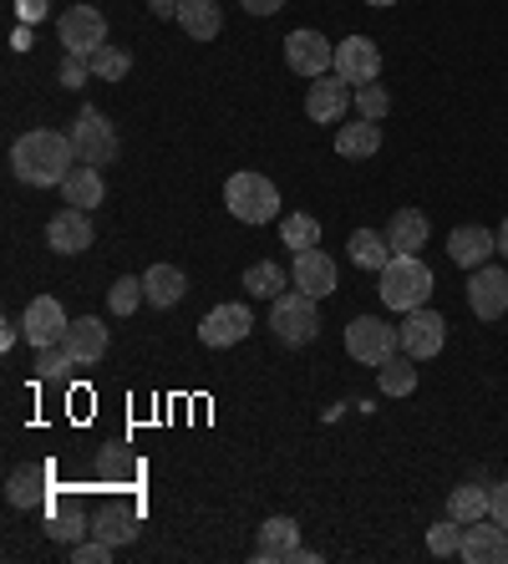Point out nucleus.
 <instances>
[{"label": "nucleus", "mask_w": 508, "mask_h": 564, "mask_svg": "<svg viewBox=\"0 0 508 564\" xmlns=\"http://www.w3.org/2000/svg\"><path fill=\"white\" fill-rule=\"evenodd\" d=\"M72 158H77L72 132L36 128V132H26V138H15L11 173L21 178V184H31V188H62L66 173H72Z\"/></svg>", "instance_id": "obj_1"}, {"label": "nucleus", "mask_w": 508, "mask_h": 564, "mask_svg": "<svg viewBox=\"0 0 508 564\" xmlns=\"http://www.w3.org/2000/svg\"><path fill=\"white\" fill-rule=\"evenodd\" d=\"M381 285H377V295H381V305H391V311H418V305H428V295H432V270L418 260V254H397L391 250V260L381 264Z\"/></svg>", "instance_id": "obj_2"}, {"label": "nucleus", "mask_w": 508, "mask_h": 564, "mask_svg": "<svg viewBox=\"0 0 508 564\" xmlns=\"http://www.w3.org/2000/svg\"><path fill=\"white\" fill-rule=\"evenodd\" d=\"M224 204H229V214L239 224H270L280 214V188H274V178L245 169L224 184Z\"/></svg>", "instance_id": "obj_3"}, {"label": "nucleus", "mask_w": 508, "mask_h": 564, "mask_svg": "<svg viewBox=\"0 0 508 564\" xmlns=\"http://www.w3.org/2000/svg\"><path fill=\"white\" fill-rule=\"evenodd\" d=\"M270 330H274V341H285V346H311L315 336H321L315 295H305V290H285V295H274L270 301Z\"/></svg>", "instance_id": "obj_4"}, {"label": "nucleus", "mask_w": 508, "mask_h": 564, "mask_svg": "<svg viewBox=\"0 0 508 564\" xmlns=\"http://www.w3.org/2000/svg\"><path fill=\"white\" fill-rule=\"evenodd\" d=\"M72 148H77V163H91V169L118 163V128L97 107H82L77 118H72Z\"/></svg>", "instance_id": "obj_5"}, {"label": "nucleus", "mask_w": 508, "mask_h": 564, "mask_svg": "<svg viewBox=\"0 0 508 564\" xmlns=\"http://www.w3.org/2000/svg\"><path fill=\"white\" fill-rule=\"evenodd\" d=\"M397 346H402L397 326H387V321H377V315H356L352 326H346V351H352L361 367H381V361H391Z\"/></svg>", "instance_id": "obj_6"}, {"label": "nucleus", "mask_w": 508, "mask_h": 564, "mask_svg": "<svg viewBox=\"0 0 508 564\" xmlns=\"http://www.w3.org/2000/svg\"><path fill=\"white\" fill-rule=\"evenodd\" d=\"M56 31H62L66 56H91L107 46V15L97 11V6H72V11L56 21Z\"/></svg>", "instance_id": "obj_7"}, {"label": "nucleus", "mask_w": 508, "mask_h": 564, "mask_svg": "<svg viewBox=\"0 0 508 564\" xmlns=\"http://www.w3.org/2000/svg\"><path fill=\"white\" fill-rule=\"evenodd\" d=\"M397 336H402V351L412 356V361H428V356H437L447 346V321L437 311H428V305H418V311L402 315Z\"/></svg>", "instance_id": "obj_8"}, {"label": "nucleus", "mask_w": 508, "mask_h": 564, "mask_svg": "<svg viewBox=\"0 0 508 564\" xmlns=\"http://www.w3.org/2000/svg\"><path fill=\"white\" fill-rule=\"evenodd\" d=\"M285 66L295 72V77L315 82V77H326L331 66H336V46H331L321 31H290L285 36Z\"/></svg>", "instance_id": "obj_9"}, {"label": "nucleus", "mask_w": 508, "mask_h": 564, "mask_svg": "<svg viewBox=\"0 0 508 564\" xmlns=\"http://www.w3.org/2000/svg\"><path fill=\"white\" fill-rule=\"evenodd\" d=\"M66 311L56 295H36V301L21 311V330H26V341L36 346V351H46V346H62L66 341Z\"/></svg>", "instance_id": "obj_10"}, {"label": "nucleus", "mask_w": 508, "mask_h": 564, "mask_svg": "<svg viewBox=\"0 0 508 564\" xmlns=\"http://www.w3.org/2000/svg\"><path fill=\"white\" fill-rule=\"evenodd\" d=\"M255 330V315H249V305H214L204 321H198V341L214 346V351H224V346H239Z\"/></svg>", "instance_id": "obj_11"}, {"label": "nucleus", "mask_w": 508, "mask_h": 564, "mask_svg": "<svg viewBox=\"0 0 508 564\" xmlns=\"http://www.w3.org/2000/svg\"><path fill=\"white\" fill-rule=\"evenodd\" d=\"M341 82H352V87H361V82H377L381 77V46L371 36H346L336 46V66H331Z\"/></svg>", "instance_id": "obj_12"}, {"label": "nucleus", "mask_w": 508, "mask_h": 564, "mask_svg": "<svg viewBox=\"0 0 508 564\" xmlns=\"http://www.w3.org/2000/svg\"><path fill=\"white\" fill-rule=\"evenodd\" d=\"M468 305L478 321H498V315H508V270H498V264H478L468 280Z\"/></svg>", "instance_id": "obj_13"}, {"label": "nucleus", "mask_w": 508, "mask_h": 564, "mask_svg": "<svg viewBox=\"0 0 508 564\" xmlns=\"http://www.w3.org/2000/svg\"><path fill=\"white\" fill-rule=\"evenodd\" d=\"M91 239H97V229H91V219H87V209H56L52 219H46V245H52L56 254H82V250H91Z\"/></svg>", "instance_id": "obj_14"}, {"label": "nucleus", "mask_w": 508, "mask_h": 564, "mask_svg": "<svg viewBox=\"0 0 508 564\" xmlns=\"http://www.w3.org/2000/svg\"><path fill=\"white\" fill-rule=\"evenodd\" d=\"M468 564H508V529L498 519H478L463 529V554Z\"/></svg>", "instance_id": "obj_15"}, {"label": "nucleus", "mask_w": 508, "mask_h": 564, "mask_svg": "<svg viewBox=\"0 0 508 564\" xmlns=\"http://www.w3.org/2000/svg\"><path fill=\"white\" fill-rule=\"evenodd\" d=\"M346 107H352V82H341L336 72L311 82V93H305V118L311 122H341Z\"/></svg>", "instance_id": "obj_16"}, {"label": "nucleus", "mask_w": 508, "mask_h": 564, "mask_svg": "<svg viewBox=\"0 0 508 564\" xmlns=\"http://www.w3.org/2000/svg\"><path fill=\"white\" fill-rule=\"evenodd\" d=\"M290 280H295V290H305V295H315V301H326L331 290H336L341 270L326 250H300L295 264H290Z\"/></svg>", "instance_id": "obj_17"}, {"label": "nucleus", "mask_w": 508, "mask_h": 564, "mask_svg": "<svg viewBox=\"0 0 508 564\" xmlns=\"http://www.w3.org/2000/svg\"><path fill=\"white\" fill-rule=\"evenodd\" d=\"M494 250H498V235L483 229V224H457L453 235H447V260L463 264V270H478Z\"/></svg>", "instance_id": "obj_18"}, {"label": "nucleus", "mask_w": 508, "mask_h": 564, "mask_svg": "<svg viewBox=\"0 0 508 564\" xmlns=\"http://www.w3.org/2000/svg\"><path fill=\"white\" fill-rule=\"evenodd\" d=\"M66 351H72V361L77 367H97L107 356V326L97 321V315H77L72 326H66Z\"/></svg>", "instance_id": "obj_19"}, {"label": "nucleus", "mask_w": 508, "mask_h": 564, "mask_svg": "<svg viewBox=\"0 0 508 564\" xmlns=\"http://www.w3.org/2000/svg\"><path fill=\"white\" fill-rule=\"evenodd\" d=\"M295 550H300V524H295V519H285V513L264 519L260 544H255V560H260V564H290V554H295Z\"/></svg>", "instance_id": "obj_20"}, {"label": "nucleus", "mask_w": 508, "mask_h": 564, "mask_svg": "<svg viewBox=\"0 0 508 564\" xmlns=\"http://www.w3.org/2000/svg\"><path fill=\"white\" fill-rule=\"evenodd\" d=\"M143 290H148V301H153V311H173L183 301V290H188V275H183L179 264H148Z\"/></svg>", "instance_id": "obj_21"}, {"label": "nucleus", "mask_w": 508, "mask_h": 564, "mask_svg": "<svg viewBox=\"0 0 508 564\" xmlns=\"http://www.w3.org/2000/svg\"><path fill=\"white\" fill-rule=\"evenodd\" d=\"M107 198V184H102V169H91V163H82V169L66 173V184H62V204H72V209H97Z\"/></svg>", "instance_id": "obj_22"}, {"label": "nucleus", "mask_w": 508, "mask_h": 564, "mask_svg": "<svg viewBox=\"0 0 508 564\" xmlns=\"http://www.w3.org/2000/svg\"><path fill=\"white\" fill-rule=\"evenodd\" d=\"M179 26L188 41H214L224 31V11L219 0H183L179 6Z\"/></svg>", "instance_id": "obj_23"}, {"label": "nucleus", "mask_w": 508, "mask_h": 564, "mask_svg": "<svg viewBox=\"0 0 508 564\" xmlns=\"http://www.w3.org/2000/svg\"><path fill=\"white\" fill-rule=\"evenodd\" d=\"M428 235H432V224H428L422 209H397L391 224H387V239H391V250L397 254H418L422 245H428Z\"/></svg>", "instance_id": "obj_24"}, {"label": "nucleus", "mask_w": 508, "mask_h": 564, "mask_svg": "<svg viewBox=\"0 0 508 564\" xmlns=\"http://www.w3.org/2000/svg\"><path fill=\"white\" fill-rule=\"evenodd\" d=\"M336 153L341 158H377L381 153V122H341L336 128Z\"/></svg>", "instance_id": "obj_25"}, {"label": "nucleus", "mask_w": 508, "mask_h": 564, "mask_svg": "<svg viewBox=\"0 0 508 564\" xmlns=\"http://www.w3.org/2000/svg\"><path fill=\"white\" fill-rule=\"evenodd\" d=\"M346 250H352L356 270H371V275H381V264L391 260V239H387V229H352Z\"/></svg>", "instance_id": "obj_26"}, {"label": "nucleus", "mask_w": 508, "mask_h": 564, "mask_svg": "<svg viewBox=\"0 0 508 564\" xmlns=\"http://www.w3.org/2000/svg\"><path fill=\"white\" fill-rule=\"evenodd\" d=\"M488 503H494V488H478V484H457L453 494H447V513H453L457 524L488 519Z\"/></svg>", "instance_id": "obj_27"}, {"label": "nucleus", "mask_w": 508, "mask_h": 564, "mask_svg": "<svg viewBox=\"0 0 508 564\" xmlns=\"http://www.w3.org/2000/svg\"><path fill=\"white\" fill-rule=\"evenodd\" d=\"M46 499V468H15L6 484V503L11 509H36Z\"/></svg>", "instance_id": "obj_28"}, {"label": "nucleus", "mask_w": 508, "mask_h": 564, "mask_svg": "<svg viewBox=\"0 0 508 564\" xmlns=\"http://www.w3.org/2000/svg\"><path fill=\"white\" fill-rule=\"evenodd\" d=\"M377 387L387 397H412L418 392V367H412V356H391V361H381L377 367Z\"/></svg>", "instance_id": "obj_29"}, {"label": "nucleus", "mask_w": 508, "mask_h": 564, "mask_svg": "<svg viewBox=\"0 0 508 564\" xmlns=\"http://www.w3.org/2000/svg\"><path fill=\"white\" fill-rule=\"evenodd\" d=\"M280 245H285V250H315V245H321V219H315V214H285V219H280Z\"/></svg>", "instance_id": "obj_30"}, {"label": "nucleus", "mask_w": 508, "mask_h": 564, "mask_svg": "<svg viewBox=\"0 0 508 564\" xmlns=\"http://www.w3.org/2000/svg\"><path fill=\"white\" fill-rule=\"evenodd\" d=\"M245 290L249 295H260V301H274V295H285V270L274 260H260L245 270Z\"/></svg>", "instance_id": "obj_31"}, {"label": "nucleus", "mask_w": 508, "mask_h": 564, "mask_svg": "<svg viewBox=\"0 0 508 564\" xmlns=\"http://www.w3.org/2000/svg\"><path fill=\"white\" fill-rule=\"evenodd\" d=\"M91 534L107 539V544H132V539H138V519L122 513V509H107V513L91 519Z\"/></svg>", "instance_id": "obj_32"}, {"label": "nucleus", "mask_w": 508, "mask_h": 564, "mask_svg": "<svg viewBox=\"0 0 508 564\" xmlns=\"http://www.w3.org/2000/svg\"><path fill=\"white\" fill-rule=\"evenodd\" d=\"M143 301H148L143 275H118V280H112V290H107V311H112V315H132Z\"/></svg>", "instance_id": "obj_33"}, {"label": "nucleus", "mask_w": 508, "mask_h": 564, "mask_svg": "<svg viewBox=\"0 0 508 564\" xmlns=\"http://www.w3.org/2000/svg\"><path fill=\"white\" fill-rule=\"evenodd\" d=\"M463 529H468V524H457L453 513H447V519H437V524L428 529V550L437 554V560H457V554H463Z\"/></svg>", "instance_id": "obj_34"}, {"label": "nucleus", "mask_w": 508, "mask_h": 564, "mask_svg": "<svg viewBox=\"0 0 508 564\" xmlns=\"http://www.w3.org/2000/svg\"><path fill=\"white\" fill-rule=\"evenodd\" d=\"M87 62H91V77L97 82H122L132 72V56L122 52V46H112V41H107L102 52H91Z\"/></svg>", "instance_id": "obj_35"}, {"label": "nucleus", "mask_w": 508, "mask_h": 564, "mask_svg": "<svg viewBox=\"0 0 508 564\" xmlns=\"http://www.w3.org/2000/svg\"><path fill=\"white\" fill-rule=\"evenodd\" d=\"M46 534H52L56 544H82V539L91 534V524L82 519V509H56L52 519H46Z\"/></svg>", "instance_id": "obj_36"}, {"label": "nucleus", "mask_w": 508, "mask_h": 564, "mask_svg": "<svg viewBox=\"0 0 508 564\" xmlns=\"http://www.w3.org/2000/svg\"><path fill=\"white\" fill-rule=\"evenodd\" d=\"M352 102H356V112H361V118H371V122H381L391 112V97H387V87H381V82H361V87H352Z\"/></svg>", "instance_id": "obj_37"}, {"label": "nucleus", "mask_w": 508, "mask_h": 564, "mask_svg": "<svg viewBox=\"0 0 508 564\" xmlns=\"http://www.w3.org/2000/svg\"><path fill=\"white\" fill-rule=\"evenodd\" d=\"M72 367H77V361H72V351H66V346H46V351L36 356V377H41V381L66 377Z\"/></svg>", "instance_id": "obj_38"}, {"label": "nucleus", "mask_w": 508, "mask_h": 564, "mask_svg": "<svg viewBox=\"0 0 508 564\" xmlns=\"http://www.w3.org/2000/svg\"><path fill=\"white\" fill-rule=\"evenodd\" d=\"M112 550L118 544H107V539H82V544H72V564H102V560H112Z\"/></svg>", "instance_id": "obj_39"}, {"label": "nucleus", "mask_w": 508, "mask_h": 564, "mask_svg": "<svg viewBox=\"0 0 508 564\" xmlns=\"http://www.w3.org/2000/svg\"><path fill=\"white\" fill-rule=\"evenodd\" d=\"M87 77H91V62H87V56H66L62 72H56V82H62V87H82Z\"/></svg>", "instance_id": "obj_40"}, {"label": "nucleus", "mask_w": 508, "mask_h": 564, "mask_svg": "<svg viewBox=\"0 0 508 564\" xmlns=\"http://www.w3.org/2000/svg\"><path fill=\"white\" fill-rule=\"evenodd\" d=\"M488 519H498V524L508 529V484L494 488V503H488Z\"/></svg>", "instance_id": "obj_41"}, {"label": "nucleus", "mask_w": 508, "mask_h": 564, "mask_svg": "<svg viewBox=\"0 0 508 564\" xmlns=\"http://www.w3.org/2000/svg\"><path fill=\"white\" fill-rule=\"evenodd\" d=\"M15 11H21V21H31V26H36L41 15H46V0H15Z\"/></svg>", "instance_id": "obj_42"}, {"label": "nucleus", "mask_w": 508, "mask_h": 564, "mask_svg": "<svg viewBox=\"0 0 508 564\" xmlns=\"http://www.w3.org/2000/svg\"><path fill=\"white\" fill-rule=\"evenodd\" d=\"M148 6H153L158 21H179V6H183V0H148Z\"/></svg>", "instance_id": "obj_43"}, {"label": "nucleus", "mask_w": 508, "mask_h": 564, "mask_svg": "<svg viewBox=\"0 0 508 564\" xmlns=\"http://www.w3.org/2000/svg\"><path fill=\"white\" fill-rule=\"evenodd\" d=\"M239 6H245L249 15H274L280 6H285V0H239Z\"/></svg>", "instance_id": "obj_44"}, {"label": "nucleus", "mask_w": 508, "mask_h": 564, "mask_svg": "<svg viewBox=\"0 0 508 564\" xmlns=\"http://www.w3.org/2000/svg\"><path fill=\"white\" fill-rule=\"evenodd\" d=\"M315 560H321V554H315V550H305V544H300V550L290 554V564H315Z\"/></svg>", "instance_id": "obj_45"}, {"label": "nucleus", "mask_w": 508, "mask_h": 564, "mask_svg": "<svg viewBox=\"0 0 508 564\" xmlns=\"http://www.w3.org/2000/svg\"><path fill=\"white\" fill-rule=\"evenodd\" d=\"M498 254H504V260H508V219L498 224Z\"/></svg>", "instance_id": "obj_46"}, {"label": "nucleus", "mask_w": 508, "mask_h": 564, "mask_svg": "<svg viewBox=\"0 0 508 564\" xmlns=\"http://www.w3.org/2000/svg\"><path fill=\"white\" fill-rule=\"evenodd\" d=\"M366 6H397V0H366Z\"/></svg>", "instance_id": "obj_47"}]
</instances>
